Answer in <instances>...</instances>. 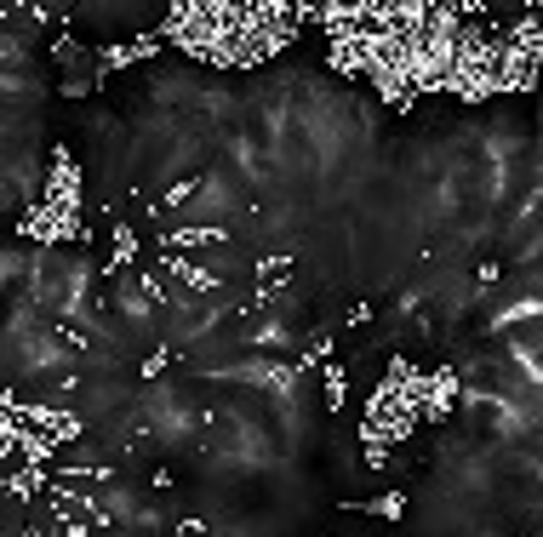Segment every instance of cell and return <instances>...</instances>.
I'll return each mask as SVG.
<instances>
[{
	"instance_id": "6da1fadb",
	"label": "cell",
	"mask_w": 543,
	"mask_h": 537,
	"mask_svg": "<svg viewBox=\"0 0 543 537\" xmlns=\"http://www.w3.org/2000/svg\"><path fill=\"white\" fill-rule=\"evenodd\" d=\"M349 515H378V520H401L412 503H406V492H378V498H349L343 503Z\"/></svg>"
}]
</instances>
